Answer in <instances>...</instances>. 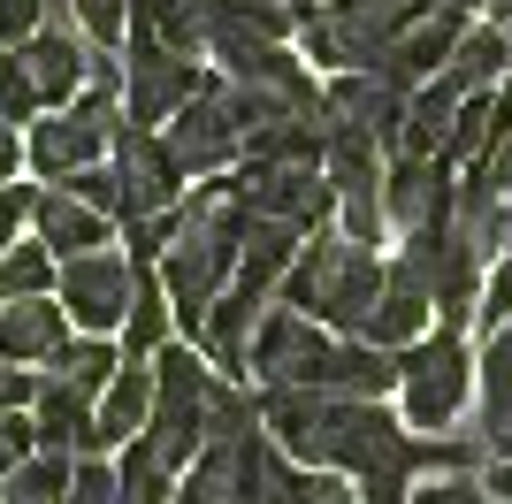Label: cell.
<instances>
[{"mask_svg": "<svg viewBox=\"0 0 512 504\" xmlns=\"http://www.w3.org/2000/svg\"><path fill=\"white\" fill-rule=\"evenodd\" d=\"M237 191H245V207H253V214H268V222H291V230H321V222L337 214V184H329L314 161L237 168Z\"/></svg>", "mask_w": 512, "mask_h": 504, "instance_id": "cell-9", "label": "cell"}, {"mask_svg": "<svg viewBox=\"0 0 512 504\" xmlns=\"http://www.w3.org/2000/svg\"><path fill=\"white\" fill-rule=\"evenodd\" d=\"M199 84H207V77H199L192 54H169V46L138 39V31L123 39V123H138V130H169V115L192 100Z\"/></svg>", "mask_w": 512, "mask_h": 504, "instance_id": "cell-6", "label": "cell"}, {"mask_svg": "<svg viewBox=\"0 0 512 504\" xmlns=\"http://www.w3.org/2000/svg\"><path fill=\"white\" fill-rule=\"evenodd\" d=\"M474 436L490 443V459H512V321L490 329L474 359Z\"/></svg>", "mask_w": 512, "mask_h": 504, "instance_id": "cell-15", "label": "cell"}, {"mask_svg": "<svg viewBox=\"0 0 512 504\" xmlns=\"http://www.w3.org/2000/svg\"><path fill=\"white\" fill-rule=\"evenodd\" d=\"M474 321L482 329H505L512 321V245L490 260V275H482V306H474Z\"/></svg>", "mask_w": 512, "mask_h": 504, "instance_id": "cell-29", "label": "cell"}, {"mask_svg": "<svg viewBox=\"0 0 512 504\" xmlns=\"http://www.w3.org/2000/svg\"><path fill=\"white\" fill-rule=\"evenodd\" d=\"M23 168V138H16V123H8V115H0V184H8V176H16Z\"/></svg>", "mask_w": 512, "mask_h": 504, "instance_id": "cell-36", "label": "cell"}, {"mask_svg": "<svg viewBox=\"0 0 512 504\" xmlns=\"http://www.w3.org/2000/svg\"><path fill=\"white\" fill-rule=\"evenodd\" d=\"M31 230H39V245L54 252V260H85V252H100V245H107L115 214L85 207V199H77L69 184H54V191H39V199H31Z\"/></svg>", "mask_w": 512, "mask_h": 504, "instance_id": "cell-16", "label": "cell"}, {"mask_svg": "<svg viewBox=\"0 0 512 504\" xmlns=\"http://www.w3.org/2000/svg\"><path fill=\"white\" fill-rule=\"evenodd\" d=\"M153 420V359H123V375L100 390L92 405V451H123V443L146 436Z\"/></svg>", "mask_w": 512, "mask_h": 504, "instance_id": "cell-17", "label": "cell"}, {"mask_svg": "<svg viewBox=\"0 0 512 504\" xmlns=\"http://www.w3.org/2000/svg\"><path fill=\"white\" fill-rule=\"evenodd\" d=\"M459 100H467V92H451L444 77L413 84V92H406V146H398V153H444L451 123H459Z\"/></svg>", "mask_w": 512, "mask_h": 504, "instance_id": "cell-22", "label": "cell"}, {"mask_svg": "<svg viewBox=\"0 0 512 504\" xmlns=\"http://www.w3.org/2000/svg\"><path fill=\"white\" fill-rule=\"evenodd\" d=\"M115 176H123V222L184 207V184H192V168L176 161L169 138H161V130H138V123L115 130Z\"/></svg>", "mask_w": 512, "mask_h": 504, "instance_id": "cell-8", "label": "cell"}, {"mask_svg": "<svg viewBox=\"0 0 512 504\" xmlns=\"http://www.w3.org/2000/svg\"><path fill=\"white\" fill-rule=\"evenodd\" d=\"M69 191H77L85 207H100V214H123V176H115V168H107V161L77 168V176H69Z\"/></svg>", "mask_w": 512, "mask_h": 504, "instance_id": "cell-32", "label": "cell"}, {"mask_svg": "<svg viewBox=\"0 0 512 504\" xmlns=\"http://www.w3.org/2000/svg\"><path fill=\"white\" fill-rule=\"evenodd\" d=\"M31 443H39L31 413H0V482H8V474H16V466L31 459Z\"/></svg>", "mask_w": 512, "mask_h": 504, "instance_id": "cell-33", "label": "cell"}, {"mask_svg": "<svg viewBox=\"0 0 512 504\" xmlns=\"http://www.w3.org/2000/svg\"><path fill=\"white\" fill-rule=\"evenodd\" d=\"M0 115H8V123H31V115H39V84H31L16 46L0 54Z\"/></svg>", "mask_w": 512, "mask_h": 504, "instance_id": "cell-28", "label": "cell"}, {"mask_svg": "<svg viewBox=\"0 0 512 504\" xmlns=\"http://www.w3.org/2000/svg\"><path fill=\"white\" fill-rule=\"evenodd\" d=\"M54 283H62V260H54L39 237H31V245L16 237V245L0 252V306H16V298H46Z\"/></svg>", "mask_w": 512, "mask_h": 504, "instance_id": "cell-25", "label": "cell"}, {"mask_svg": "<svg viewBox=\"0 0 512 504\" xmlns=\"http://www.w3.org/2000/svg\"><path fill=\"white\" fill-rule=\"evenodd\" d=\"M436 329V298H428V275L413 268L406 252L383 268V298H375V314H367V344H383V352H406V344H421V336Z\"/></svg>", "mask_w": 512, "mask_h": 504, "instance_id": "cell-12", "label": "cell"}, {"mask_svg": "<svg viewBox=\"0 0 512 504\" xmlns=\"http://www.w3.org/2000/svg\"><path fill=\"white\" fill-rule=\"evenodd\" d=\"M383 245H360V237H344L337 222H321V230L299 237V260L283 268L276 298L283 306H299L306 321L337 336H360L367 314H375V298H383Z\"/></svg>", "mask_w": 512, "mask_h": 504, "instance_id": "cell-1", "label": "cell"}, {"mask_svg": "<svg viewBox=\"0 0 512 504\" xmlns=\"http://www.w3.org/2000/svg\"><path fill=\"white\" fill-rule=\"evenodd\" d=\"M406 504H490V482H467V474H428V482H413Z\"/></svg>", "mask_w": 512, "mask_h": 504, "instance_id": "cell-31", "label": "cell"}, {"mask_svg": "<svg viewBox=\"0 0 512 504\" xmlns=\"http://www.w3.org/2000/svg\"><path fill=\"white\" fill-rule=\"evenodd\" d=\"M62 344H69V314H62L54 291L0 306V359H8V367H46Z\"/></svg>", "mask_w": 512, "mask_h": 504, "instance_id": "cell-18", "label": "cell"}, {"mask_svg": "<svg viewBox=\"0 0 512 504\" xmlns=\"http://www.w3.org/2000/svg\"><path fill=\"white\" fill-rule=\"evenodd\" d=\"M77 8V31L92 46H123L130 39V0H69Z\"/></svg>", "mask_w": 512, "mask_h": 504, "instance_id": "cell-27", "label": "cell"}, {"mask_svg": "<svg viewBox=\"0 0 512 504\" xmlns=\"http://www.w3.org/2000/svg\"><path fill=\"white\" fill-rule=\"evenodd\" d=\"M428 8H444V0H329L321 16L344 31V46H352V62L375 69L390 54V39H406L413 23L428 16Z\"/></svg>", "mask_w": 512, "mask_h": 504, "instance_id": "cell-13", "label": "cell"}, {"mask_svg": "<svg viewBox=\"0 0 512 504\" xmlns=\"http://www.w3.org/2000/svg\"><path fill=\"white\" fill-rule=\"evenodd\" d=\"M474 31V0H444V8H428L421 23H413L406 39H390V54L367 77H383V84H398V92H413V84H428L436 69L451 62V46Z\"/></svg>", "mask_w": 512, "mask_h": 504, "instance_id": "cell-11", "label": "cell"}, {"mask_svg": "<svg viewBox=\"0 0 512 504\" xmlns=\"http://www.w3.org/2000/svg\"><path fill=\"white\" fill-rule=\"evenodd\" d=\"M115 489H123V474H115L100 451H85L77 474H69V504H115Z\"/></svg>", "mask_w": 512, "mask_h": 504, "instance_id": "cell-30", "label": "cell"}, {"mask_svg": "<svg viewBox=\"0 0 512 504\" xmlns=\"http://www.w3.org/2000/svg\"><path fill=\"white\" fill-rule=\"evenodd\" d=\"M31 199H39L31 184H0V252L23 237V214H31Z\"/></svg>", "mask_w": 512, "mask_h": 504, "instance_id": "cell-34", "label": "cell"}, {"mask_svg": "<svg viewBox=\"0 0 512 504\" xmlns=\"http://www.w3.org/2000/svg\"><path fill=\"white\" fill-rule=\"evenodd\" d=\"M490 489H497V497L512 504V459H490Z\"/></svg>", "mask_w": 512, "mask_h": 504, "instance_id": "cell-37", "label": "cell"}, {"mask_svg": "<svg viewBox=\"0 0 512 504\" xmlns=\"http://www.w3.org/2000/svg\"><path fill=\"white\" fill-rule=\"evenodd\" d=\"M291 8H299V23H306V16H314V0H291Z\"/></svg>", "mask_w": 512, "mask_h": 504, "instance_id": "cell-38", "label": "cell"}, {"mask_svg": "<svg viewBox=\"0 0 512 504\" xmlns=\"http://www.w3.org/2000/svg\"><path fill=\"white\" fill-rule=\"evenodd\" d=\"M436 77L451 84V92H490V84L512 77V39H505V23H474L467 39L451 46V62L436 69Z\"/></svg>", "mask_w": 512, "mask_h": 504, "instance_id": "cell-20", "label": "cell"}, {"mask_svg": "<svg viewBox=\"0 0 512 504\" xmlns=\"http://www.w3.org/2000/svg\"><path fill=\"white\" fill-rule=\"evenodd\" d=\"M46 367H54L62 382H77V390H92V398H100L107 382L123 375V344H107V336H69Z\"/></svg>", "mask_w": 512, "mask_h": 504, "instance_id": "cell-26", "label": "cell"}, {"mask_svg": "<svg viewBox=\"0 0 512 504\" xmlns=\"http://www.w3.org/2000/svg\"><path fill=\"white\" fill-rule=\"evenodd\" d=\"M169 321H176L169 283L138 260V298H130V321H123V359H153L161 344H169Z\"/></svg>", "mask_w": 512, "mask_h": 504, "instance_id": "cell-23", "label": "cell"}, {"mask_svg": "<svg viewBox=\"0 0 512 504\" xmlns=\"http://www.w3.org/2000/svg\"><path fill=\"white\" fill-rule=\"evenodd\" d=\"M54 298H62V314L77 321L85 336H107L130 321V298H138V260H123V252H85V260H62V283H54Z\"/></svg>", "mask_w": 512, "mask_h": 504, "instance_id": "cell-7", "label": "cell"}, {"mask_svg": "<svg viewBox=\"0 0 512 504\" xmlns=\"http://www.w3.org/2000/svg\"><path fill=\"white\" fill-rule=\"evenodd\" d=\"M176 146V161L192 168V176H222V168L245 161V115H237V92L230 77L222 84H199L192 100L169 115V130H161Z\"/></svg>", "mask_w": 512, "mask_h": 504, "instance_id": "cell-5", "label": "cell"}, {"mask_svg": "<svg viewBox=\"0 0 512 504\" xmlns=\"http://www.w3.org/2000/svg\"><path fill=\"white\" fill-rule=\"evenodd\" d=\"M451 207H459V168H451L444 153H390V176H383L390 230L413 237V230H428V222H444Z\"/></svg>", "mask_w": 512, "mask_h": 504, "instance_id": "cell-10", "label": "cell"}, {"mask_svg": "<svg viewBox=\"0 0 512 504\" xmlns=\"http://www.w3.org/2000/svg\"><path fill=\"white\" fill-rule=\"evenodd\" d=\"M31 398H39V375L31 367H0V413H31Z\"/></svg>", "mask_w": 512, "mask_h": 504, "instance_id": "cell-35", "label": "cell"}, {"mask_svg": "<svg viewBox=\"0 0 512 504\" xmlns=\"http://www.w3.org/2000/svg\"><path fill=\"white\" fill-rule=\"evenodd\" d=\"M115 130H123V92L92 84V92H77L69 107H54L46 123H31L23 161L39 168L46 184H69L77 168H92V161H107V153H115Z\"/></svg>", "mask_w": 512, "mask_h": 504, "instance_id": "cell-4", "label": "cell"}, {"mask_svg": "<svg viewBox=\"0 0 512 504\" xmlns=\"http://www.w3.org/2000/svg\"><path fill=\"white\" fill-rule=\"evenodd\" d=\"M207 8L214 0H130V31L169 54H199L207 46Z\"/></svg>", "mask_w": 512, "mask_h": 504, "instance_id": "cell-21", "label": "cell"}, {"mask_svg": "<svg viewBox=\"0 0 512 504\" xmlns=\"http://www.w3.org/2000/svg\"><path fill=\"white\" fill-rule=\"evenodd\" d=\"M207 398H214V375H207V352L199 344H161L153 352V420H146V451L169 474L207 451Z\"/></svg>", "mask_w": 512, "mask_h": 504, "instance_id": "cell-2", "label": "cell"}, {"mask_svg": "<svg viewBox=\"0 0 512 504\" xmlns=\"http://www.w3.org/2000/svg\"><path fill=\"white\" fill-rule=\"evenodd\" d=\"M0 367H8V359H0Z\"/></svg>", "mask_w": 512, "mask_h": 504, "instance_id": "cell-39", "label": "cell"}, {"mask_svg": "<svg viewBox=\"0 0 512 504\" xmlns=\"http://www.w3.org/2000/svg\"><path fill=\"white\" fill-rule=\"evenodd\" d=\"M474 398V352L459 329H428L421 344L398 352V413L413 436H451Z\"/></svg>", "mask_w": 512, "mask_h": 504, "instance_id": "cell-3", "label": "cell"}, {"mask_svg": "<svg viewBox=\"0 0 512 504\" xmlns=\"http://www.w3.org/2000/svg\"><path fill=\"white\" fill-rule=\"evenodd\" d=\"M69 474H77L69 451H31V459L0 482V504H69Z\"/></svg>", "mask_w": 512, "mask_h": 504, "instance_id": "cell-24", "label": "cell"}, {"mask_svg": "<svg viewBox=\"0 0 512 504\" xmlns=\"http://www.w3.org/2000/svg\"><path fill=\"white\" fill-rule=\"evenodd\" d=\"M16 54H23V69H31V84H39V107H69L85 92V77H92V54H85V39H77L69 23H39Z\"/></svg>", "mask_w": 512, "mask_h": 504, "instance_id": "cell-14", "label": "cell"}, {"mask_svg": "<svg viewBox=\"0 0 512 504\" xmlns=\"http://www.w3.org/2000/svg\"><path fill=\"white\" fill-rule=\"evenodd\" d=\"M31 428H39V451H77L85 459L92 451V390L46 375L39 398H31Z\"/></svg>", "mask_w": 512, "mask_h": 504, "instance_id": "cell-19", "label": "cell"}]
</instances>
